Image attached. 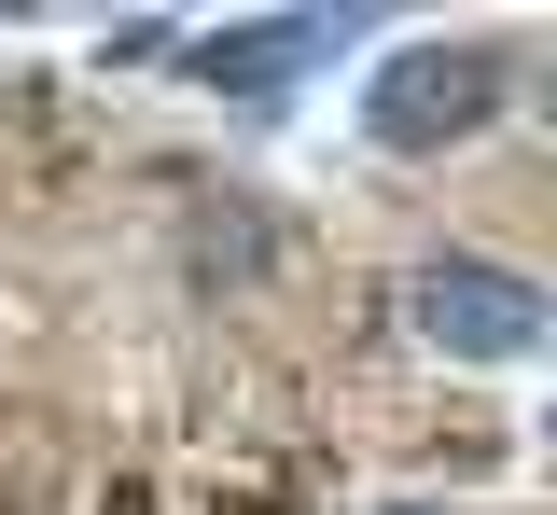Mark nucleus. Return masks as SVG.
Here are the masks:
<instances>
[{
  "label": "nucleus",
  "instance_id": "f03ea898",
  "mask_svg": "<svg viewBox=\"0 0 557 515\" xmlns=\"http://www.w3.org/2000/svg\"><path fill=\"white\" fill-rule=\"evenodd\" d=\"M418 335L446 363H530L544 349V293L502 279V265H474V251H446V265H418Z\"/></svg>",
  "mask_w": 557,
  "mask_h": 515
},
{
  "label": "nucleus",
  "instance_id": "f257e3e1",
  "mask_svg": "<svg viewBox=\"0 0 557 515\" xmlns=\"http://www.w3.org/2000/svg\"><path fill=\"white\" fill-rule=\"evenodd\" d=\"M487 98H502V56L487 42H418V56H391L376 71V98H362V126L391 153H446L487 126Z\"/></svg>",
  "mask_w": 557,
  "mask_h": 515
}]
</instances>
